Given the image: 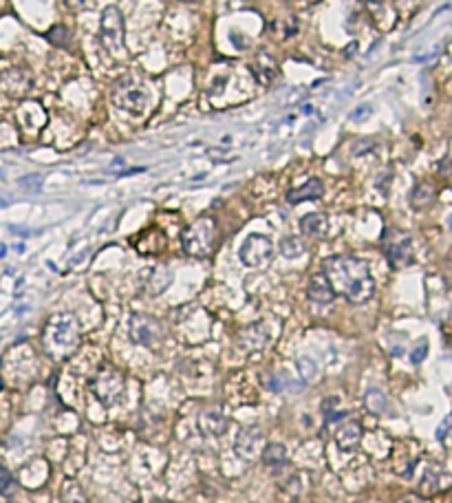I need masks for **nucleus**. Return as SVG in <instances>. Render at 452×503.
<instances>
[{"label": "nucleus", "mask_w": 452, "mask_h": 503, "mask_svg": "<svg viewBox=\"0 0 452 503\" xmlns=\"http://www.w3.org/2000/svg\"><path fill=\"white\" fill-rule=\"evenodd\" d=\"M324 276L331 283L336 296H342L353 305H362L373 298L375 280L370 276L368 263L358 256H333L324 261Z\"/></svg>", "instance_id": "obj_1"}, {"label": "nucleus", "mask_w": 452, "mask_h": 503, "mask_svg": "<svg viewBox=\"0 0 452 503\" xmlns=\"http://www.w3.org/2000/svg\"><path fill=\"white\" fill-rule=\"evenodd\" d=\"M185 254L192 258H207L219 243V227L212 217H199L185 227L181 234Z\"/></svg>", "instance_id": "obj_2"}, {"label": "nucleus", "mask_w": 452, "mask_h": 503, "mask_svg": "<svg viewBox=\"0 0 452 503\" xmlns=\"http://www.w3.org/2000/svg\"><path fill=\"white\" fill-rule=\"evenodd\" d=\"M80 342L77 336V322L73 316H55L53 320H49L47 324V346L53 356L62 358L69 356V351H73Z\"/></svg>", "instance_id": "obj_3"}, {"label": "nucleus", "mask_w": 452, "mask_h": 503, "mask_svg": "<svg viewBox=\"0 0 452 503\" xmlns=\"http://www.w3.org/2000/svg\"><path fill=\"white\" fill-rule=\"evenodd\" d=\"M100 40L104 44V49L108 51L113 57H124L126 55V44H124V16L120 11V7L108 5L102 11V31H100Z\"/></svg>", "instance_id": "obj_4"}, {"label": "nucleus", "mask_w": 452, "mask_h": 503, "mask_svg": "<svg viewBox=\"0 0 452 503\" xmlns=\"http://www.w3.org/2000/svg\"><path fill=\"white\" fill-rule=\"evenodd\" d=\"M113 100L120 108L128 110V113H135V115H142V113H146L148 104H150V93H148V88L142 86L139 82L124 80V82H120L115 86Z\"/></svg>", "instance_id": "obj_5"}, {"label": "nucleus", "mask_w": 452, "mask_h": 503, "mask_svg": "<svg viewBox=\"0 0 452 503\" xmlns=\"http://www.w3.org/2000/svg\"><path fill=\"white\" fill-rule=\"evenodd\" d=\"M91 389L104 406H113L124 393V375L113 366H102L91 382Z\"/></svg>", "instance_id": "obj_6"}, {"label": "nucleus", "mask_w": 452, "mask_h": 503, "mask_svg": "<svg viewBox=\"0 0 452 503\" xmlns=\"http://www.w3.org/2000/svg\"><path fill=\"white\" fill-rule=\"evenodd\" d=\"M239 256L243 265L247 267H265L273 258V243L269 236L263 234H249L239 249Z\"/></svg>", "instance_id": "obj_7"}, {"label": "nucleus", "mask_w": 452, "mask_h": 503, "mask_svg": "<svg viewBox=\"0 0 452 503\" xmlns=\"http://www.w3.org/2000/svg\"><path fill=\"white\" fill-rule=\"evenodd\" d=\"M384 254L392 267H406L412 263V241L408 234L388 232L384 236Z\"/></svg>", "instance_id": "obj_8"}, {"label": "nucleus", "mask_w": 452, "mask_h": 503, "mask_svg": "<svg viewBox=\"0 0 452 503\" xmlns=\"http://www.w3.org/2000/svg\"><path fill=\"white\" fill-rule=\"evenodd\" d=\"M234 448H236V455H239V457H243V459H247V461H254V459H258V457H263L267 443H265L261 428L249 426V428H243V431L239 433Z\"/></svg>", "instance_id": "obj_9"}, {"label": "nucleus", "mask_w": 452, "mask_h": 503, "mask_svg": "<svg viewBox=\"0 0 452 503\" xmlns=\"http://www.w3.org/2000/svg\"><path fill=\"white\" fill-rule=\"evenodd\" d=\"M130 338H132V342H137V344L152 346L161 338V324L154 320L152 316L135 314L130 318Z\"/></svg>", "instance_id": "obj_10"}, {"label": "nucleus", "mask_w": 452, "mask_h": 503, "mask_svg": "<svg viewBox=\"0 0 452 503\" xmlns=\"http://www.w3.org/2000/svg\"><path fill=\"white\" fill-rule=\"evenodd\" d=\"M164 247H166V234L159 227H148L139 236H135V249L144 256L157 254Z\"/></svg>", "instance_id": "obj_11"}, {"label": "nucleus", "mask_w": 452, "mask_h": 503, "mask_svg": "<svg viewBox=\"0 0 452 503\" xmlns=\"http://www.w3.org/2000/svg\"><path fill=\"white\" fill-rule=\"evenodd\" d=\"M309 298L316 302V305H331L336 294L331 289V283L324 276V272H318L311 276L309 280Z\"/></svg>", "instance_id": "obj_12"}, {"label": "nucleus", "mask_w": 452, "mask_h": 503, "mask_svg": "<svg viewBox=\"0 0 452 503\" xmlns=\"http://www.w3.org/2000/svg\"><path fill=\"white\" fill-rule=\"evenodd\" d=\"M324 195V183L320 179H309L305 186L300 188H293L287 192V201L289 203H302V201H316V199H320Z\"/></svg>", "instance_id": "obj_13"}, {"label": "nucleus", "mask_w": 452, "mask_h": 503, "mask_svg": "<svg viewBox=\"0 0 452 503\" xmlns=\"http://www.w3.org/2000/svg\"><path fill=\"white\" fill-rule=\"evenodd\" d=\"M360 439H362V426L358 421H346L336 433V441L342 450H353L360 443Z\"/></svg>", "instance_id": "obj_14"}, {"label": "nucleus", "mask_w": 452, "mask_h": 503, "mask_svg": "<svg viewBox=\"0 0 452 503\" xmlns=\"http://www.w3.org/2000/svg\"><path fill=\"white\" fill-rule=\"evenodd\" d=\"M276 71H278V66H276V60L269 55V53H261L256 57V62H254V75H256V80L261 84H269L273 78H276Z\"/></svg>", "instance_id": "obj_15"}, {"label": "nucleus", "mask_w": 452, "mask_h": 503, "mask_svg": "<svg viewBox=\"0 0 452 503\" xmlns=\"http://www.w3.org/2000/svg\"><path fill=\"white\" fill-rule=\"evenodd\" d=\"M300 227H302V232H305V234L320 239V236L327 234V217H324L322 212H311V214H307V217H302Z\"/></svg>", "instance_id": "obj_16"}, {"label": "nucleus", "mask_w": 452, "mask_h": 503, "mask_svg": "<svg viewBox=\"0 0 452 503\" xmlns=\"http://www.w3.org/2000/svg\"><path fill=\"white\" fill-rule=\"evenodd\" d=\"M450 486H452V477L446 475V472H433V475L428 472L424 483H421V490H424L426 494H435V492L446 490V488H450Z\"/></svg>", "instance_id": "obj_17"}, {"label": "nucleus", "mask_w": 452, "mask_h": 503, "mask_svg": "<svg viewBox=\"0 0 452 503\" xmlns=\"http://www.w3.org/2000/svg\"><path fill=\"white\" fill-rule=\"evenodd\" d=\"M433 199H435V188L430 183H419V186H415L412 195H410V203H412V208L421 210L426 205H430Z\"/></svg>", "instance_id": "obj_18"}, {"label": "nucleus", "mask_w": 452, "mask_h": 503, "mask_svg": "<svg viewBox=\"0 0 452 503\" xmlns=\"http://www.w3.org/2000/svg\"><path fill=\"white\" fill-rule=\"evenodd\" d=\"M265 384L271 391H300V384H296L291 377H287V373L278 371V373H269L265 377Z\"/></svg>", "instance_id": "obj_19"}, {"label": "nucleus", "mask_w": 452, "mask_h": 503, "mask_svg": "<svg viewBox=\"0 0 452 503\" xmlns=\"http://www.w3.org/2000/svg\"><path fill=\"white\" fill-rule=\"evenodd\" d=\"M201 424H203V431L212 433V435H221V433L225 431L227 421H225V417L221 415V413H217V411H205L203 415H201Z\"/></svg>", "instance_id": "obj_20"}, {"label": "nucleus", "mask_w": 452, "mask_h": 503, "mask_svg": "<svg viewBox=\"0 0 452 503\" xmlns=\"http://www.w3.org/2000/svg\"><path fill=\"white\" fill-rule=\"evenodd\" d=\"M263 461L271 466V468H278V466H285L287 463V450L283 443H269L263 453Z\"/></svg>", "instance_id": "obj_21"}, {"label": "nucleus", "mask_w": 452, "mask_h": 503, "mask_svg": "<svg viewBox=\"0 0 452 503\" xmlns=\"http://www.w3.org/2000/svg\"><path fill=\"white\" fill-rule=\"evenodd\" d=\"M364 402H366V409L370 413H375V415H382V413H386L388 399H386V395H384L380 389H370L368 393H366V397H364Z\"/></svg>", "instance_id": "obj_22"}, {"label": "nucleus", "mask_w": 452, "mask_h": 503, "mask_svg": "<svg viewBox=\"0 0 452 503\" xmlns=\"http://www.w3.org/2000/svg\"><path fill=\"white\" fill-rule=\"evenodd\" d=\"M280 254L285 258H298V256L305 254V243H302L298 236H287V239H283V243H280Z\"/></svg>", "instance_id": "obj_23"}, {"label": "nucleus", "mask_w": 452, "mask_h": 503, "mask_svg": "<svg viewBox=\"0 0 452 503\" xmlns=\"http://www.w3.org/2000/svg\"><path fill=\"white\" fill-rule=\"evenodd\" d=\"M64 501L66 503H88L75 481H66L64 483Z\"/></svg>", "instance_id": "obj_24"}, {"label": "nucleus", "mask_w": 452, "mask_h": 503, "mask_svg": "<svg viewBox=\"0 0 452 503\" xmlns=\"http://www.w3.org/2000/svg\"><path fill=\"white\" fill-rule=\"evenodd\" d=\"M47 38L53 42L55 47H66V44H69V40H71V33H69V29H66V27H60V25H57V27H53V29H51V31L47 33Z\"/></svg>", "instance_id": "obj_25"}, {"label": "nucleus", "mask_w": 452, "mask_h": 503, "mask_svg": "<svg viewBox=\"0 0 452 503\" xmlns=\"http://www.w3.org/2000/svg\"><path fill=\"white\" fill-rule=\"evenodd\" d=\"M13 490H16V479L11 477V472L0 466V494L5 497H11Z\"/></svg>", "instance_id": "obj_26"}, {"label": "nucleus", "mask_w": 452, "mask_h": 503, "mask_svg": "<svg viewBox=\"0 0 452 503\" xmlns=\"http://www.w3.org/2000/svg\"><path fill=\"white\" fill-rule=\"evenodd\" d=\"M298 371H300V375H302V377H305V380L309 382L311 377L316 375L318 369H316V364H313V362H311L309 358H300V360H298Z\"/></svg>", "instance_id": "obj_27"}, {"label": "nucleus", "mask_w": 452, "mask_h": 503, "mask_svg": "<svg viewBox=\"0 0 452 503\" xmlns=\"http://www.w3.org/2000/svg\"><path fill=\"white\" fill-rule=\"evenodd\" d=\"M426 353H428V342H426V340H421V342L412 349V356H410L412 364H419V362H424L426 360Z\"/></svg>", "instance_id": "obj_28"}, {"label": "nucleus", "mask_w": 452, "mask_h": 503, "mask_svg": "<svg viewBox=\"0 0 452 503\" xmlns=\"http://www.w3.org/2000/svg\"><path fill=\"white\" fill-rule=\"evenodd\" d=\"M20 186H25L29 190H40L42 177L40 175H29V177H25V179H20Z\"/></svg>", "instance_id": "obj_29"}, {"label": "nucleus", "mask_w": 452, "mask_h": 503, "mask_svg": "<svg viewBox=\"0 0 452 503\" xmlns=\"http://www.w3.org/2000/svg\"><path fill=\"white\" fill-rule=\"evenodd\" d=\"M370 113H373V108H370V104H362L360 108H355L349 117H351V122H362V120H364V117H368Z\"/></svg>", "instance_id": "obj_30"}, {"label": "nucleus", "mask_w": 452, "mask_h": 503, "mask_svg": "<svg viewBox=\"0 0 452 503\" xmlns=\"http://www.w3.org/2000/svg\"><path fill=\"white\" fill-rule=\"evenodd\" d=\"M452 428V415H448L446 419L441 421V426H439V431H437V439H446V433Z\"/></svg>", "instance_id": "obj_31"}, {"label": "nucleus", "mask_w": 452, "mask_h": 503, "mask_svg": "<svg viewBox=\"0 0 452 503\" xmlns=\"http://www.w3.org/2000/svg\"><path fill=\"white\" fill-rule=\"evenodd\" d=\"M397 503H430V501L424 499V497H419V494H406V497L399 499Z\"/></svg>", "instance_id": "obj_32"}, {"label": "nucleus", "mask_w": 452, "mask_h": 503, "mask_svg": "<svg viewBox=\"0 0 452 503\" xmlns=\"http://www.w3.org/2000/svg\"><path fill=\"white\" fill-rule=\"evenodd\" d=\"M7 205H9V201H7V199H3V197H0V208H7Z\"/></svg>", "instance_id": "obj_33"}, {"label": "nucleus", "mask_w": 452, "mask_h": 503, "mask_svg": "<svg viewBox=\"0 0 452 503\" xmlns=\"http://www.w3.org/2000/svg\"><path fill=\"white\" fill-rule=\"evenodd\" d=\"M5 254H7V247H5V245H0V258H3Z\"/></svg>", "instance_id": "obj_34"}, {"label": "nucleus", "mask_w": 452, "mask_h": 503, "mask_svg": "<svg viewBox=\"0 0 452 503\" xmlns=\"http://www.w3.org/2000/svg\"><path fill=\"white\" fill-rule=\"evenodd\" d=\"M448 225H450V230H452V217L448 219Z\"/></svg>", "instance_id": "obj_35"}]
</instances>
